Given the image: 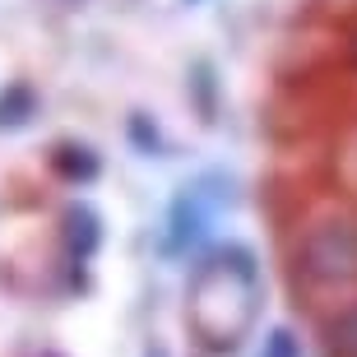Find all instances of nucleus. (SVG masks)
Listing matches in <instances>:
<instances>
[{"label": "nucleus", "instance_id": "f257e3e1", "mask_svg": "<svg viewBox=\"0 0 357 357\" xmlns=\"http://www.w3.org/2000/svg\"><path fill=\"white\" fill-rule=\"evenodd\" d=\"M255 320V265L251 255H218L195 274L190 288V325L209 344H237Z\"/></svg>", "mask_w": 357, "mask_h": 357}, {"label": "nucleus", "instance_id": "f03ea898", "mask_svg": "<svg viewBox=\"0 0 357 357\" xmlns=\"http://www.w3.org/2000/svg\"><path fill=\"white\" fill-rule=\"evenodd\" d=\"M292 260H297V274L306 278V288L353 302V292H357V213L353 209L316 213L297 232Z\"/></svg>", "mask_w": 357, "mask_h": 357}, {"label": "nucleus", "instance_id": "7ed1b4c3", "mask_svg": "<svg viewBox=\"0 0 357 357\" xmlns=\"http://www.w3.org/2000/svg\"><path fill=\"white\" fill-rule=\"evenodd\" d=\"M325 348L330 357H357V297L325 320Z\"/></svg>", "mask_w": 357, "mask_h": 357}, {"label": "nucleus", "instance_id": "20e7f679", "mask_svg": "<svg viewBox=\"0 0 357 357\" xmlns=\"http://www.w3.org/2000/svg\"><path fill=\"white\" fill-rule=\"evenodd\" d=\"M353 52H357V33H353Z\"/></svg>", "mask_w": 357, "mask_h": 357}]
</instances>
